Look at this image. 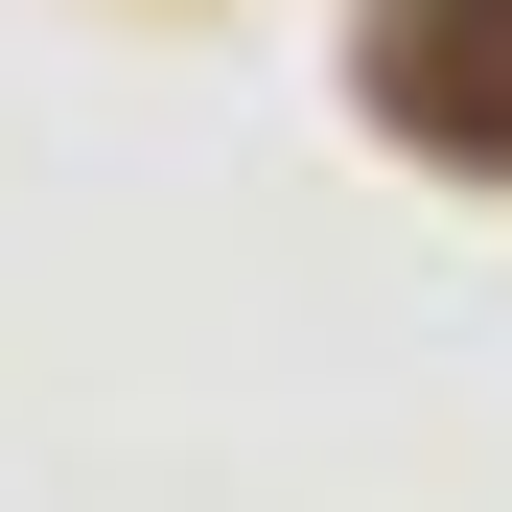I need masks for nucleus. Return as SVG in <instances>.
<instances>
[{
    "mask_svg": "<svg viewBox=\"0 0 512 512\" xmlns=\"http://www.w3.org/2000/svg\"><path fill=\"white\" fill-rule=\"evenodd\" d=\"M373 117L419 163H512V0H396L373 24Z\"/></svg>",
    "mask_w": 512,
    "mask_h": 512,
    "instance_id": "f257e3e1",
    "label": "nucleus"
}]
</instances>
